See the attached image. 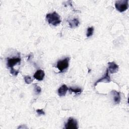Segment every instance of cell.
Here are the masks:
<instances>
[{"instance_id":"13","label":"cell","mask_w":129,"mask_h":129,"mask_svg":"<svg viewBox=\"0 0 129 129\" xmlns=\"http://www.w3.org/2000/svg\"><path fill=\"white\" fill-rule=\"evenodd\" d=\"M94 27H90L87 28V33H86V36L87 37H89L91 36L93 34L94 32Z\"/></svg>"},{"instance_id":"3","label":"cell","mask_w":129,"mask_h":129,"mask_svg":"<svg viewBox=\"0 0 129 129\" xmlns=\"http://www.w3.org/2000/svg\"><path fill=\"white\" fill-rule=\"evenodd\" d=\"M69 60L70 58L67 57L62 59L59 60L57 61L56 67L60 72L62 73L68 69L69 66Z\"/></svg>"},{"instance_id":"11","label":"cell","mask_w":129,"mask_h":129,"mask_svg":"<svg viewBox=\"0 0 129 129\" xmlns=\"http://www.w3.org/2000/svg\"><path fill=\"white\" fill-rule=\"evenodd\" d=\"M69 24L71 28H75L78 27L80 24V22L77 18H74L73 19H70L68 20Z\"/></svg>"},{"instance_id":"12","label":"cell","mask_w":129,"mask_h":129,"mask_svg":"<svg viewBox=\"0 0 129 129\" xmlns=\"http://www.w3.org/2000/svg\"><path fill=\"white\" fill-rule=\"evenodd\" d=\"M69 90L72 92H74V93L76 94H80L81 93L82 90V89L80 88H73L72 87H70L69 88Z\"/></svg>"},{"instance_id":"17","label":"cell","mask_w":129,"mask_h":129,"mask_svg":"<svg viewBox=\"0 0 129 129\" xmlns=\"http://www.w3.org/2000/svg\"><path fill=\"white\" fill-rule=\"evenodd\" d=\"M36 112L39 115L45 114V112L43 111V110L42 109H38L36 110Z\"/></svg>"},{"instance_id":"1","label":"cell","mask_w":129,"mask_h":129,"mask_svg":"<svg viewBox=\"0 0 129 129\" xmlns=\"http://www.w3.org/2000/svg\"><path fill=\"white\" fill-rule=\"evenodd\" d=\"M46 20L49 24L54 26L58 25L61 21L60 16L55 11L47 14L46 15Z\"/></svg>"},{"instance_id":"10","label":"cell","mask_w":129,"mask_h":129,"mask_svg":"<svg viewBox=\"0 0 129 129\" xmlns=\"http://www.w3.org/2000/svg\"><path fill=\"white\" fill-rule=\"evenodd\" d=\"M68 90H69V88L67 86V85L65 84H63L58 89V90H57L58 95L60 97L64 96L66 95Z\"/></svg>"},{"instance_id":"6","label":"cell","mask_w":129,"mask_h":129,"mask_svg":"<svg viewBox=\"0 0 129 129\" xmlns=\"http://www.w3.org/2000/svg\"><path fill=\"white\" fill-rule=\"evenodd\" d=\"M111 81V79L110 77V76L109 75V71L108 69H106L105 74L104 75V76L100 78L99 79H98V80H97L95 83L94 84V86L95 87L97 84L100 82H104V83H109Z\"/></svg>"},{"instance_id":"8","label":"cell","mask_w":129,"mask_h":129,"mask_svg":"<svg viewBox=\"0 0 129 129\" xmlns=\"http://www.w3.org/2000/svg\"><path fill=\"white\" fill-rule=\"evenodd\" d=\"M111 95L113 98V101L115 104H118L120 102V92L115 90H113L111 91Z\"/></svg>"},{"instance_id":"16","label":"cell","mask_w":129,"mask_h":129,"mask_svg":"<svg viewBox=\"0 0 129 129\" xmlns=\"http://www.w3.org/2000/svg\"><path fill=\"white\" fill-rule=\"evenodd\" d=\"M10 73L13 75H14L15 76H16L19 73V71L18 70H16L14 68H12V69H10Z\"/></svg>"},{"instance_id":"5","label":"cell","mask_w":129,"mask_h":129,"mask_svg":"<svg viewBox=\"0 0 129 129\" xmlns=\"http://www.w3.org/2000/svg\"><path fill=\"white\" fill-rule=\"evenodd\" d=\"M21 58L20 57H13L7 58V65L8 68L12 69L14 68V67L17 63L21 62Z\"/></svg>"},{"instance_id":"7","label":"cell","mask_w":129,"mask_h":129,"mask_svg":"<svg viewBox=\"0 0 129 129\" xmlns=\"http://www.w3.org/2000/svg\"><path fill=\"white\" fill-rule=\"evenodd\" d=\"M108 70L110 74H114L118 72L119 67L113 61L109 62L108 63Z\"/></svg>"},{"instance_id":"15","label":"cell","mask_w":129,"mask_h":129,"mask_svg":"<svg viewBox=\"0 0 129 129\" xmlns=\"http://www.w3.org/2000/svg\"><path fill=\"white\" fill-rule=\"evenodd\" d=\"M34 91L36 94H39L41 92V89L39 86L35 84L34 87Z\"/></svg>"},{"instance_id":"2","label":"cell","mask_w":129,"mask_h":129,"mask_svg":"<svg viewBox=\"0 0 129 129\" xmlns=\"http://www.w3.org/2000/svg\"><path fill=\"white\" fill-rule=\"evenodd\" d=\"M115 7L118 12L120 13L123 12L125 11L128 8V1H117L115 2Z\"/></svg>"},{"instance_id":"4","label":"cell","mask_w":129,"mask_h":129,"mask_svg":"<svg viewBox=\"0 0 129 129\" xmlns=\"http://www.w3.org/2000/svg\"><path fill=\"white\" fill-rule=\"evenodd\" d=\"M78 128L79 126L77 120L73 117H70L65 124L64 128L66 129H78Z\"/></svg>"},{"instance_id":"14","label":"cell","mask_w":129,"mask_h":129,"mask_svg":"<svg viewBox=\"0 0 129 129\" xmlns=\"http://www.w3.org/2000/svg\"><path fill=\"white\" fill-rule=\"evenodd\" d=\"M24 81H25V83L26 84H31L33 82V79L29 76H24Z\"/></svg>"},{"instance_id":"9","label":"cell","mask_w":129,"mask_h":129,"mask_svg":"<svg viewBox=\"0 0 129 129\" xmlns=\"http://www.w3.org/2000/svg\"><path fill=\"white\" fill-rule=\"evenodd\" d=\"M45 76L44 72L42 70H37L34 74L33 77L38 81H42Z\"/></svg>"}]
</instances>
